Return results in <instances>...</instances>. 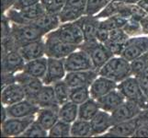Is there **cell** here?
I'll use <instances>...</instances> for the list:
<instances>
[{
    "label": "cell",
    "instance_id": "cell-1",
    "mask_svg": "<svg viewBox=\"0 0 148 138\" xmlns=\"http://www.w3.org/2000/svg\"><path fill=\"white\" fill-rule=\"evenodd\" d=\"M99 76L120 83L132 76L131 62L121 55L113 56L99 70Z\"/></svg>",
    "mask_w": 148,
    "mask_h": 138
},
{
    "label": "cell",
    "instance_id": "cell-2",
    "mask_svg": "<svg viewBox=\"0 0 148 138\" xmlns=\"http://www.w3.org/2000/svg\"><path fill=\"white\" fill-rule=\"evenodd\" d=\"M126 100L134 101L143 110L148 109V97L142 89L136 76H129L117 86Z\"/></svg>",
    "mask_w": 148,
    "mask_h": 138
},
{
    "label": "cell",
    "instance_id": "cell-3",
    "mask_svg": "<svg viewBox=\"0 0 148 138\" xmlns=\"http://www.w3.org/2000/svg\"><path fill=\"white\" fill-rule=\"evenodd\" d=\"M148 121V109L143 110L142 112L134 118L115 124L107 132L105 136L113 137H127L134 136L139 127Z\"/></svg>",
    "mask_w": 148,
    "mask_h": 138
},
{
    "label": "cell",
    "instance_id": "cell-4",
    "mask_svg": "<svg viewBox=\"0 0 148 138\" xmlns=\"http://www.w3.org/2000/svg\"><path fill=\"white\" fill-rule=\"evenodd\" d=\"M79 48L86 51L89 54L94 65V68L98 72L111 57L114 56L110 50L103 43L99 42L98 40L83 42Z\"/></svg>",
    "mask_w": 148,
    "mask_h": 138
},
{
    "label": "cell",
    "instance_id": "cell-5",
    "mask_svg": "<svg viewBox=\"0 0 148 138\" xmlns=\"http://www.w3.org/2000/svg\"><path fill=\"white\" fill-rule=\"evenodd\" d=\"M10 35L14 39L17 48L18 49L20 46L25 43L42 39L45 34L36 26H34L33 24L13 23L11 25Z\"/></svg>",
    "mask_w": 148,
    "mask_h": 138
},
{
    "label": "cell",
    "instance_id": "cell-6",
    "mask_svg": "<svg viewBox=\"0 0 148 138\" xmlns=\"http://www.w3.org/2000/svg\"><path fill=\"white\" fill-rule=\"evenodd\" d=\"M77 49H79V45L65 43L49 33L46 34L45 54L47 55V57L65 58Z\"/></svg>",
    "mask_w": 148,
    "mask_h": 138
},
{
    "label": "cell",
    "instance_id": "cell-7",
    "mask_svg": "<svg viewBox=\"0 0 148 138\" xmlns=\"http://www.w3.org/2000/svg\"><path fill=\"white\" fill-rule=\"evenodd\" d=\"M49 34L71 44L81 45L84 42V35L75 21L61 23L60 26L49 32Z\"/></svg>",
    "mask_w": 148,
    "mask_h": 138
},
{
    "label": "cell",
    "instance_id": "cell-8",
    "mask_svg": "<svg viewBox=\"0 0 148 138\" xmlns=\"http://www.w3.org/2000/svg\"><path fill=\"white\" fill-rule=\"evenodd\" d=\"M64 65L66 72L95 70L89 54L80 48L79 50H75V52L64 58Z\"/></svg>",
    "mask_w": 148,
    "mask_h": 138
},
{
    "label": "cell",
    "instance_id": "cell-9",
    "mask_svg": "<svg viewBox=\"0 0 148 138\" xmlns=\"http://www.w3.org/2000/svg\"><path fill=\"white\" fill-rule=\"evenodd\" d=\"M16 82L21 85L23 89L25 90L26 99L33 103L35 102L39 92L44 86L42 79L24 73L23 71L21 73L16 75Z\"/></svg>",
    "mask_w": 148,
    "mask_h": 138
},
{
    "label": "cell",
    "instance_id": "cell-10",
    "mask_svg": "<svg viewBox=\"0 0 148 138\" xmlns=\"http://www.w3.org/2000/svg\"><path fill=\"white\" fill-rule=\"evenodd\" d=\"M146 52H148V37L134 36L127 40L121 56L132 62Z\"/></svg>",
    "mask_w": 148,
    "mask_h": 138
},
{
    "label": "cell",
    "instance_id": "cell-11",
    "mask_svg": "<svg viewBox=\"0 0 148 138\" xmlns=\"http://www.w3.org/2000/svg\"><path fill=\"white\" fill-rule=\"evenodd\" d=\"M64 58L48 57V66L42 81L44 85H53L60 80L64 79L66 76Z\"/></svg>",
    "mask_w": 148,
    "mask_h": 138
},
{
    "label": "cell",
    "instance_id": "cell-12",
    "mask_svg": "<svg viewBox=\"0 0 148 138\" xmlns=\"http://www.w3.org/2000/svg\"><path fill=\"white\" fill-rule=\"evenodd\" d=\"M143 109L134 101L125 100L118 108L110 113L113 125L115 124H119V122L134 118L141 113Z\"/></svg>",
    "mask_w": 148,
    "mask_h": 138
},
{
    "label": "cell",
    "instance_id": "cell-13",
    "mask_svg": "<svg viewBox=\"0 0 148 138\" xmlns=\"http://www.w3.org/2000/svg\"><path fill=\"white\" fill-rule=\"evenodd\" d=\"M34 121L33 116L25 118H8L2 122V133L6 136L21 135Z\"/></svg>",
    "mask_w": 148,
    "mask_h": 138
},
{
    "label": "cell",
    "instance_id": "cell-14",
    "mask_svg": "<svg viewBox=\"0 0 148 138\" xmlns=\"http://www.w3.org/2000/svg\"><path fill=\"white\" fill-rule=\"evenodd\" d=\"M98 76L99 72L97 70L74 71L66 73L64 81L71 89L78 87H90Z\"/></svg>",
    "mask_w": 148,
    "mask_h": 138
},
{
    "label": "cell",
    "instance_id": "cell-15",
    "mask_svg": "<svg viewBox=\"0 0 148 138\" xmlns=\"http://www.w3.org/2000/svg\"><path fill=\"white\" fill-rule=\"evenodd\" d=\"M5 107H6L8 118H25V117L34 116L40 109L37 104L28 100L27 99Z\"/></svg>",
    "mask_w": 148,
    "mask_h": 138
},
{
    "label": "cell",
    "instance_id": "cell-16",
    "mask_svg": "<svg viewBox=\"0 0 148 138\" xmlns=\"http://www.w3.org/2000/svg\"><path fill=\"white\" fill-rule=\"evenodd\" d=\"M26 61L18 50H12L2 56V73L15 74L22 71Z\"/></svg>",
    "mask_w": 148,
    "mask_h": 138
},
{
    "label": "cell",
    "instance_id": "cell-17",
    "mask_svg": "<svg viewBox=\"0 0 148 138\" xmlns=\"http://www.w3.org/2000/svg\"><path fill=\"white\" fill-rule=\"evenodd\" d=\"M129 38L130 36L124 32L123 29L111 30L110 32L109 39L104 44L114 55H121L125 43Z\"/></svg>",
    "mask_w": 148,
    "mask_h": 138
},
{
    "label": "cell",
    "instance_id": "cell-18",
    "mask_svg": "<svg viewBox=\"0 0 148 138\" xmlns=\"http://www.w3.org/2000/svg\"><path fill=\"white\" fill-rule=\"evenodd\" d=\"M26 62L43 57L45 54V41L42 39L21 45L18 49Z\"/></svg>",
    "mask_w": 148,
    "mask_h": 138
},
{
    "label": "cell",
    "instance_id": "cell-19",
    "mask_svg": "<svg viewBox=\"0 0 148 138\" xmlns=\"http://www.w3.org/2000/svg\"><path fill=\"white\" fill-rule=\"evenodd\" d=\"M75 22L80 27L84 35V42L88 41L97 40V32H98L99 19L96 16H90V15H84Z\"/></svg>",
    "mask_w": 148,
    "mask_h": 138
},
{
    "label": "cell",
    "instance_id": "cell-20",
    "mask_svg": "<svg viewBox=\"0 0 148 138\" xmlns=\"http://www.w3.org/2000/svg\"><path fill=\"white\" fill-rule=\"evenodd\" d=\"M117 82L111 80L103 76H98L89 87L91 98L98 100L104 95L108 94L109 92L117 89Z\"/></svg>",
    "mask_w": 148,
    "mask_h": 138
},
{
    "label": "cell",
    "instance_id": "cell-21",
    "mask_svg": "<svg viewBox=\"0 0 148 138\" xmlns=\"http://www.w3.org/2000/svg\"><path fill=\"white\" fill-rule=\"evenodd\" d=\"M26 99V93L21 87V85L18 82L9 84L5 87L2 90L1 100L5 106L12 105Z\"/></svg>",
    "mask_w": 148,
    "mask_h": 138
},
{
    "label": "cell",
    "instance_id": "cell-22",
    "mask_svg": "<svg viewBox=\"0 0 148 138\" xmlns=\"http://www.w3.org/2000/svg\"><path fill=\"white\" fill-rule=\"evenodd\" d=\"M91 131L93 135H99L108 132L113 125L110 112L100 110L90 121Z\"/></svg>",
    "mask_w": 148,
    "mask_h": 138
},
{
    "label": "cell",
    "instance_id": "cell-23",
    "mask_svg": "<svg viewBox=\"0 0 148 138\" xmlns=\"http://www.w3.org/2000/svg\"><path fill=\"white\" fill-rule=\"evenodd\" d=\"M125 100L126 99L124 95L122 94L118 89H115L113 90H111L110 92H109L108 94H106L103 97L98 99L97 101H98V104L99 106L100 110L110 112L111 113V112L118 108Z\"/></svg>",
    "mask_w": 148,
    "mask_h": 138
},
{
    "label": "cell",
    "instance_id": "cell-24",
    "mask_svg": "<svg viewBox=\"0 0 148 138\" xmlns=\"http://www.w3.org/2000/svg\"><path fill=\"white\" fill-rule=\"evenodd\" d=\"M34 103L37 104L40 108L60 109V104L56 100L53 85H44L39 92Z\"/></svg>",
    "mask_w": 148,
    "mask_h": 138
},
{
    "label": "cell",
    "instance_id": "cell-25",
    "mask_svg": "<svg viewBox=\"0 0 148 138\" xmlns=\"http://www.w3.org/2000/svg\"><path fill=\"white\" fill-rule=\"evenodd\" d=\"M30 24H33L46 35L49 32L56 30L61 24L58 14H51L46 12L38 19L34 20Z\"/></svg>",
    "mask_w": 148,
    "mask_h": 138
},
{
    "label": "cell",
    "instance_id": "cell-26",
    "mask_svg": "<svg viewBox=\"0 0 148 138\" xmlns=\"http://www.w3.org/2000/svg\"><path fill=\"white\" fill-rule=\"evenodd\" d=\"M47 66H48V58H45L43 56V57L26 62L22 71L24 73L35 76V78L42 79L45 74H46Z\"/></svg>",
    "mask_w": 148,
    "mask_h": 138
},
{
    "label": "cell",
    "instance_id": "cell-27",
    "mask_svg": "<svg viewBox=\"0 0 148 138\" xmlns=\"http://www.w3.org/2000/svg\"><path fill=\"white\" fill-rule=\"evenodd\" d=\"M36 121L45 130L49 131L59 121V109L40 108L37 112Z\"/></svg>",
    "mask_w": 148,
    "mask_h": 138
},
{
    "label": "cell",
    "instance_id": "cell-28",
    "mask_svg": "<svg viewBox=\"0 0 148 138\" xmlns=\"http://www.w3.org/2000/svg\"><path fill=\"white\" fill-rule=\"evenodd\" d=\"M100 111L97 100L90 98L88 100L79 105L78 109V119L90 121L93 117Z\"/></svg>",
    "mask_w": 148,
    "mask_h": 138
},
{
    "label": "cell",
    "instance_id": "cell-29",
    "mask_svg": "<svg viewBox=\"0 0 148 138\" xmlns=\"http://www.w3.org/2000/svg\"><path fill=\"white\" fill-rule=\"evenodd\" d=\"M78 109L79 105L75 102L71 100L65 102L64 104L60 106L59 119L69 124H73L76 119H78Z\"/></svg>",
    "mask_w": 148,
    "mask_h": 138
},
{
    "label": "cell",
    "instance_id": "cell-30",
    "mask_svg": "<svg viewBox=\"0 0 148 138\" xmlns=\"http://www.w3.org/2000/svg\"><path fill=\"white\" fill-rule=\"evenodd\" d=\"M71 135L74 137H86L93 135L90 122L76 119L71 126Z\"/></svg>",
    "mask_w": 148,
    "mask_h": 138
},
{
    "label": "cell",
    "instance_id": "cell-31",
    "mask_svg": "<svg viewBox=\"0 0 148 138\" xmlns=\"http://www.w3.org/2000/svg\"><path fill=\"white\" fill-rule=\"evenodd\" d=\"M53 87L54 89V94L56 97V100H57L60 106L70 100L71 88L66 84L64 79L60 80L58 82L53 84Z\"/></svg>",
    "mask_w": 148,
    "mask_h": 138
},
{
    "label": "cell",
    "instance_id": "cell-32",
    "mask_svg": "<svg viewBox=\"0 0 148 138\" xmlns=\"http://www.w3.org/2000/svg\"><path fill=\"white\" fill-rule=\"evenodd\" d=\"M125 5L126 3L112 0L98 15H96V17L99 19H107L111 16H115V15H121L125 7Z\"/></svg>",
    "mask_w": 148,
    "mask_h": 138
},
{
    "label": "cell",
    "instance_id": "cell-33",
    "mask_svg": "<svg viewBox=\"0 0 148 138\" xmlns=\"http://www.w3.org/2000/svg\"><path fill=\"white\" fill-rule=\"evenodd\" d=\"M128 19H126L121 15H115V16L107 18L104 20H99V26L109 30L115 29H123Z\"/></svg>",
    "mask_w": 148,
    "mask_h": 138
},
{
    "label": "cell",
    "instance_id": "cell-34",
    "mask_svg": "<svg viewBox=\"0 0 148 138\" xmlns=\"http://www.w3.org/2000/svg\"><path fill=\"white\" fill-rule=\"evenodd\" d=\"M71 126L72 124L60 120L48 131L51 137H67L71 135Z\"/></svg>",
    "mask_w": 148,
    "mask_h": 138
},
{
    "label": "cell",
    "instance_id": "cell-35",
    "mask_svg": "<svg viewBox=\"0 0 148 138\" xmlns=\"http://www.w3.org/2000/svg\"><path fill=\"white\" fill-rule=\"evenodd\" d=\"M86 15V13L82 10H78L73 8H69L64 6V8L61 10L58 14L61 23H66V22H73L80 19L82 16Z\"/></svg>",
    "mask_w": 148,
    "mask_h": 138
},
{
    "label": "cell",
    "instance_id": "cell-36",
    "mask_svg": "<svg viewBox=\"0 0 148 138\" xmlns=\"http://www.w3.org/2000/svg\"><path fill=\"white\" fill-rule=\"evenodd\" d=\"M91 98L89 87H78L73 88L70 91V100L76 104H82L83 102Z\"/></svg>",
    "mask_w": 148,
    "mask_h": 138
},
{
    "label": "cell",
    "instance_id": "cell-37",
    "mask_svg": "<svg viewBox=\"0 0 148 138\" xmlns=\"http://www.w3.org/2000/svg\"><path fill=\"white\" fill-rule=\"evenodd\" d=\"M131 67L132 76H138L143 71L148 68V52L142 54L138 58L132 60L131 62Z\"/></svg>",
    "mask_w": 148,
    "mask_h": 138
},
{
    "label": "cell",
    "instance_id": "cell-38",
    "mask_svg": "<svg viewBox=\"0 0 148 138\" xmlns=\"http://www.w3.org/2000/svg\"><path fill=\"white\" fill-rule=\"evenodd\" d=\"M112 0H88V2H86V15L96 16Z\"/></svg>",
    "mask_w": 148,
    "mask_h": 138
},
{
    "label": "cell",
    "instance_id": "cell-39",
    "mask_svg": "<svg viewBox=\"0 0 148 138\" xmlns=\"http://www.w3.org/2000/svg\"><path fill=\"white\" fill-rule=\"evenodd\" d=\"M47 132H48L47 130H45L43 127L40 125L36 120H35L32 124L28 127L27 130L21 135V136H25V137H45V136L49 135V134Z\"/></svg>",
    "mask_w": 148,
    "mask_h": 138
},
{
    "label": "cell",
    "instance_id": "cell-40",
    "mask_svg": "<svg viewBox=\"0 0 148 138\" xmlns=\"http://www.w3.org/2000/svg\"><path fill=\"white\" fill-rule=\"evenodd\" d=\"M46 12L51 14H59L64 8L66 0H40Z\"/></svg>",
    "mask_w": 148,
    "mask_h": 138
},
{
    "label": "cell",
    "instance_id": "cell-41",
    "mask_svg": "<svg viewBox=\"0 0 148 138\" xmlns=\"http://www.w3.org/2000/svg\"><path fill=\"white\" fill-rule=\"evenodd\" d=\"M123 30L129 36H137V35L143 34L140 21L132 19H128V21H127L125 26L123 27Z\"/></svg>",
    "mask_w": 148,
    "mask_h": 138
},
{
    "label": "cell",
    "instance_id": "cell-42",
    "mask_svg": "<svg viewBox=\"0 0 148 138\" xmlns=\"http://www.w3.org/2000/svg\"><path fill=\"white\" fill-rule=\"evenodd\" d=\"M40 2V0H16L11 8L16 10H22L29 7H32Z\"/></svg>",
    "mask_w": 148,
    "mask_h": 138
},
{
    "label": "cell",
    "instance_id": "cell-43",
    "mask_svg": "<svg viewBox=\"0 0 148 138\" xmlns=\"http://www.w3.org/2000/svg\"><path fill=\"white\" fill-rule=\"evenodd\" d=\"M136 78L141 86L142 89L148 97V68H146L145 71H143L141 74L136 76Z\"/></svg>",
    "mask_w": 148,
    "mask_h": 138
},
{
    "label": "cell",
    "instance_id": "cell-44",
    "mask_svg": "<svg viewBox=\"0 0 148 138\" xmlns=\"http://www.w3.org/2000/svg\"><path fill=\"white\" fill-rule=\"evenodd\" d=\"M10 19L7 15L2 16V39L8 37L11 32V26L9 25Z\"/></svg>",
    "mask_w": 148,
    "mask_h": 138
},
{
    "label": "cell",
    "instance_id": "cell-45",
    "mask_svg": "<svg viewBox=\"0 0 148 138\" xmlns=\"http://www.w3.org/2000/svg\"><path fill=\"white\" fill-rule=\"evenodd\" d=\"M16 82V75L11 73H2V89L9 84Z\"/></svg>",
    "mask_w": 148,
    "mask_h": 138
},
{
    "label": "cell",
    "instance_id": "cell-46",
    "mask_svg": "<svg viewBox=\"0 0 148 138\" xmlns=\"http://www.w3.org/2000/svg\"><path fill=\"white\" fill-rule=\"evenodd\" d=\"M135 137H148V121L142 124L134 135Z\"/></svg>",
    "mask_w": 148,
    "mask_h": 138
},
{
    "label": "cell",
    "instance_id": "cell-47",
    "mask_svg": "<svg viewBox=\"0 0 148 138\" xmlns=\"http://www.w3.org/2000/svg\"><path fill=\"white\" fill-rule=\"evenodd\" d=\"M141 28H142V33L143 34H148V14L140 20Z\"/></svg>",
    "mask_w": 148,
    "mask_h": 138
},
{
    "label": "cell",
    "instance_id": "cell-48",
    "mask_svg": "<svg viewBox=\"0 0 148 138\" xmlns=\"http://www.w3.org/2000/svg\"><path fill=\"white\" fill-rule=\"evenodd\" d=\"M137 5L148 14V0H139V1L137 2Z\"/></svg>",
    "mask_w": 148,
    "mask_h": 138
},
{
    "label": "cell",
    "instance_id": "cell-49",
    "mask_svg": "<svg viewBox=\"0 0 148 138\" xmlns=\"http://www.w3.org/2000/svg\"><path fill=\"white\" fill-rule=\"evenodd\" d=\"M16 1V0H5V1H2V4H3V9L6 10L8 8H11L12 5L14 4V2Z\"/></svg>",
    "mask_w": 148,
    "mask_h": 138
},
{
    "label": "cell",
    "instance_id": "cell-50",
    "mask_svg": "<svg viewBox=\"0 0 148 138\" xmlns=\"http://www.w3.org/2000/svg\"><path fill=\"white\" fill-rule=\"evenodd\" d=\"M115 1H120L122 3H126V4H137V2L139 0H115Z\"/></svg>",
    "mask_w": 148,
    "mask_h": 138
}]
</instances>
